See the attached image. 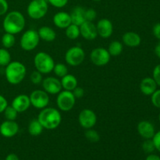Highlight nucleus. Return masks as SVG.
<instances>
[{"label": "nucleus", "mask_w": 160, "mask_h": 160, "mask_svg": "<svg viewBox=\"0 0 160 160\" xmlns=\"http://www.w3.org/2000/svg\"><path fill=\"white\" fill-rule=\"evenodd\" d=\"M26 24V20L20 11L12 10L7 12L2 22V28L5 32L17 34L23 31Z\"/></svg>", "instance_id": "obj_1"}, {"label": "nucleus", "mask_w": 160, "mask_h": 160, "mask_svg": "<svg viewBox=\"0 0 160 160\" xmlns=\"http://www.w3.org/2000/svg\"><path fill=\"white\" fill-rule=\"evenodd\" d=\"M37 119L44 129L47 130L56 129L62 122L60 112L55 108L48 106L41 110Z\"/></svg>", "instance_id": "obj_2"}, {"label": "nucleus", "mask_w": 160, "mask_h": 160, "mask_svg": "<svg viewBox=\"0 0 160 160\" xmlns=\"http://www.w3.org/2000/svg\"><path fill=\"white\" fill-rule=\"evenodd\" d=\"M26 74V67L19 61H11L5 69L6 81L12 85L20 84L25 78Z\"/></svg>", "instance_id": "obj_3"}, {"label": "nucleus", "mask_w": 160, "mask_h": 160, "mask_svg": "<svg viewBox=\"0 0 160 160\" xmlns=\"http://www.w3.org/2000/svg\"><path fill=\"white\" fill-rule=\"evenodd\" d=\"M55 64L53 58L45 52H39L34 58V65L36 70L42 74H48L52 72Z\"/></svg>", "instance_id": "obj_4"}, {"label": "nucleus", "mask_w": 160, "mask_h": 160, "mask_svg": "<svg viewBox=\"0 0 160 160\" xmlns=\"http://www.w3.org/2000/svg\"><path fill=\"white\" fill-rule=\"evenodd\" d=\"M48 3L46 0H32L27 7V12L30 18L40 20L47 14Z\"/></svg>", "instance_id": "obj_5"}, {"label": "nucleus", "mask_w": 160, "mask_h": 160, "mask_svg": "<svg viewBox=\"0 0 160 160\" xmlns=\"http://www.w3.org/2000/svg\"><path fill=\"white\" fill-rule=\"evenodd\" d=\"M38 31L34 29H30L24 31L22 34L20 40V45L24 51H33L37 48L40 42Z\"/></svg>", "instance_id": "obj_6"}, {"label": "nucleus", "mask_w": 160, "mask_h": 160, "mask_svg": "<svg viewBox=\"0 0 160 160\" xmlns=\"http://www.w3.org/2000/svg\"><path fill=\"white\" fill-rule=\"evenodd\" d=\"M76 98L73 95V92L70 91H61L57 95L56 98V105L60 111L69 112L75 106Z\"/></svg>", "instance_id": "obj_7"}, {"label": "nucleus", "mask_w": 160, "mask_h": 160, "mask_svg": "<svg viewBox=\"0 0 160 160\" xmlns=\"http://www.w3.org/2000/svg\"><path fill=\"white\" fill-rule=\"evenodd\" d=\"M64 59L67 65L71 67H78L84 61L85 52L84 49L80 46L70 47L66 52Z\"/></svg>", "instance_id": "obj_8"}, {"label": "nucleus", "mask_w": 160, "mask_h": 160, "mask_svg": "<svg viewBox=\"0 0 160 160\" xmlns=\"http://www.w3.org/2000/svg\"><path fill=\"white\" fill-rule=\"evenodd\" d=\"M31 105L38 109H42L49 104V95L43 89H36L31 93L29 96Z\"/></svg>", "instance_id": "obj_9"}, {"label": "nucleus", "mask_w": 160, "mask_h": 160, "mask_svg": "<svg viewBox=\"0 0 160 160\" xmlns=\"http://www.w3.org/2000/svg\"><path fill=\"white\" fill-rule=\"evenodd\" d=\"M111 59V56L106 48L103 47L95 48L91 52L90 60L97 67H104L107 65Z\"/></svg>", "instance_id": "obj_10"}, {"label": "nucleus", "mask_w": 160, "mask_h": 160, "mask_svg": "<svg viewBox=\"0 0 160 160\" xmlns=\"http://www.w3.org/2000/svg\"><path fill=\"white\" fill-rule=\"evenodd\" d=\"M78 122L84 129L93 128L97 123L96 113L91 109H82L78 115Z\"/></svg>", "instance_id": "obj_11"}, {"label": "nucleus", "mask_w": 160, "mask_h": 160, "mask_svg": "<svg viewBox=\"0 0 160 160\" xmlns=\"http://www.w3.org/2000/svg\"><path fill=\"white\" fill-rule=\"evenodd\" d=\"M42 84L43 90L48 95H58L62 89L60 80L55 77H48L45 78Z\"/></svg>", "instance_id": "obj_12"}, {"label": "nucleus", "mask_w": 160, "mask_h": 160, "mask_svg": "<svg viewBox=\"0 0 160 160\" xmlns=\"http://www.w3.org/2000/svg\"><path fill=\"white\" fill-rule=\"evenodd\" d=\"M19 132V125L15 120H6L0 124V134L6 138L14 137Z\"/></svg>", "instance_id": "obj_13"}, {"label": "nucleus", "mask_w": 160, "mask_h": 160, "mask_svg": "<svg viewBox=\"0 0 160 160\" xmlns=\"http://www.w3.org/2000/svg\"><path fill=\"white\" fill-rule=\"evenodd\" d=\"M95 25H96L98 36L101 37L102 38H109L113 33V25L109 19H101Z\"/></svg>", "instance_id": "obj_14"}, {"label": "nucleus", "mask_w": 160, "mask_h": 160, "mask_svg": "<svg viewBox=\"0 0 160 160\" xmlns=\"http://www.w3.org/2000/svg\"><path fill=\"white\" fill-rule=\"evenodd\" d=\"M80 33L83 38L88 41L95 40L98 37L96 25L91 21H85L80 26Z\"/></svg>", "instance_id": "obj_15"}, {"label": "nucleus", "mask_w": 160, "mask_h": 160, "mask_svg": "<svg viewBox=\"0 0 160 160\" xmlns=\"http://www.w3.org/2000/svg\"><path fill=\"white\" fill-rule=\"evenodd\" d=\"M11 106L17 111L18 113L26 112L31 106L29 96L24 94L18 95L12 99Z\"/></svg>", "instance_id": "obj_16"}, {"label": "nucleus", "mask_w": 160, "mask_h": 160, "mask_svg": "<svg viewBox=\"0 0 160 160\" xmlns=\"http://www.w3.org/2000/svg\"><path fill=\"white\" fill-rule=\"evenodd\" d=\"M137 130L139 135L144 139H152L156 133L154 125L148 120H142L139 122L137 126Z\"/></svg>", "instance_id": "obj_17"}, {"label": "nucleus", "mask_w": 160, "mask_h": 160, "mask_svg": "<svg viewBox=\"0 0 160 160\" xmlns=\"http://www.w3.org/2000/svg\"><path fill=\"white\" fill-rule=\"evenodd\" d=\"M52 21L55 26L57 27L58 28H60V29H66L69 25L72 23L70 13L63 12V11L56 12L53 16Z\"/></svg>", "instance_id": "obj_18"}, {"label": "nucleus", "mask_w": 160, "mask_h": 160, "mask_svg": "<svg viewBox=\"0 0 160 160\" xmlns=\"http://www.w3.org/2000/svg\"><path fill=\"white\" fill-rule=\"evenodd\" d=\"M157 84L156 83L155 80L152 78L147 77L143 78L140 83V90L143 95L147 96H151L156 90L157 89Z\"/></svg>", "instance_id": "obj_19"}, {"label": "nucleus", "mask_w": 160, "mask_h": 160, "mask_svg": "<svg viewBox=\"0 0 160 160\" xmlns=\"http://www.w3.org/2000/svg\"><path fill=\"white\" fill-rule=\"evenodd\" d=\"M122 41L125 45L131 48H135L140 45L142 42V38L138 33L134 31H128L124 33L122 37Z\"/></svg>", "instance_id": "obj_20"}, {"label": "nucleus", "mask_w": 160, "mask_h": 160, "mask_svg": "<svg viewBox=\"0 0 160 160\" xmlns=\"http://www.w3.org/2000/svg\"><path fill=\"white\" fill-rule=\"evenodd\" d=\"M71 17V22L73 24L81 26L86 21L85 9L82 6H75L70 13Z\"/></svg>", "instance_id": "obj_21"}, {"label": "nucleus", "mask_w": 160, "mask_h": 160, "mask_svg": "<svg viewBox=\"0 0 160 160\" xmlns=\"http://www.w3.org/2000/svg\"><path fill=\"white\" fill-rule=\"evenodd\" d=\"M39 38L41 40H43L46 42H51L56 39V33L53 28L48 26L41 27L38 31Z\"/></svg>", "instance_id": "obj_22"}, {"label": "nucleus", "mask_w": 160, "mask_h": 160, "mask_svg": "<svg viewBox=\"0 0 160 160\" xmlns=\"http://www.w3.org/2000/svg\"><path fill=\"white\" fill-rule=\"evenodd\" d=\"M60 81L63 90L72 92L75 88L78 86V81L76 77L70 73H67L63 78H61Z\"/></svg>", "instance_id": "obj_23"}, {"label": "nucleus", "mask_w": 160, "mask_h": 160, "mask_svg": "<svg viewBox=\"0 0 160 160\" xmlns=\"http://www.w3.org/2000/svg\"><path fill=\"white\" fill-rule=\"evenodd\" d=\"M28 133L33 137H37L39 136L43 131L44 128L42 125L41 124L40 122L38 120V119H34L31 120L28 125Z\"/></svg>", "instance_id": "obj_24"}, {"label": "nucleus", "mask_w": 160, "mask_h": 160, "mask_svg": "<svg viewBox=\"0 0 160 160\" xmlns=\"http://www.w3.org/2000/svg\"><path fill=\"white\" fill-rule=\"evenodd\" d=\"M108 52L111 56H118L122 53L123 50V43L119 41H112L108 47Z\"/></svg>", "instance_id": "obj_25"}, {"label": "nucleus", "mask_w": 160, "mask_h": 160, "mask_svg": "<svg viewBox=\"0 0 160 160\" xmlns=\"http://www.w3.org/2000/svg\"><path fill=\"white\" fill-rule=\"evenodd\" d=\"M65 34L66 36L69 39H70V40H75V39L78 38L81 36L80 27L76 24H73V23H71V24L69 25L65 29Z\"/></svg>", "instance_id": "obj_26"}, {"label": "nucleus", "mask_w": 160, "mask_h": 160, "mask_svg": "<svg viewBox=\"0 0 160 160\" xmlns=\"http://www.w3.org/2000/svg\"><path fill=\"white\" fill-rule=\"evenodd\" d=\"M2 45L3 48H11L13 47V45L16 43V38L14 34H9V33H5L2 35L1 39Z\"/></svg>", "instance_id": "obj_27"}, {"label": "nucleus", "mask_w": 160, "mask_h": 160, "mask_svg": "<svg viewBox=\"0 0 160 160\" xmlns=\"http://www.w3.org/2000/svg\"><path fill=\"white\" fill-rule=\"evenodd\" d=\"M12 61L10 52L5 48H0V67H6Z\"/></svg>", "instance_id": "obj_28"}, {"label": "nucleus", "mask_w": 160, "mask_h": 160, "mask_svg": "<svg viewBox=\"0 0 160 160\" xmlns=\"http://www.w3.org/2000/svg\"><path fill=\"white\" fill-rule=\"evenodd\" d=\"M52 71L54 72L56 76L62 78L68 73V68H67V66L66 64L59 62V63L55 64Z\"/></svg>", "instance_id": "obj_29"}, {"label": "nucleus", "mask_w": 160, "mask_h": 160, "mask_svg": "<svg viewBox=\"0 0 160 160\" xmlns=\"http://www.w3.org/2000/svg\"><path fill=\"white\" fill-rule=\"evenodd\" d=\"M84 136H85L86 139L92 143H96V142H99L100 140L99 134H98V131L94 130L93 128L86 130Z\"/></svg>", "instance_id": "obj_30"}, {"label": "nucleus", "mask_w": 160, "mask_h": 160, "mask_svg": "<svg viewBox=\"0 0 160 160\" xmlns=\"http://www.w3.org/2000/svg\"><path fill=\"white\" fill-rule=\"evenodd\" d=\"M2 113L4 114L6 120H16L17 115H18L17 111L12 106H9V105H8V106L6 108V109H5Z\"/></svg>", "instance_id": "obj_31"}, {"label": "nucleus", "mask_w": 160, "mask_h": 160, "mask_svg": "<svg viewBox=\"0 0 160 160\" xmlns=\"http://www.w3.org/2000/svg\"><path fill=\"white\" fill-rule=\"evenodd\" d=\"M142 149L145 153H148V154L152 153L156 150L152 139H145V142L142 144Z\"/></svg>", "instance_id": "obj_32"}, {"label": "nucleus", "mask_w": 160, "mask_h": 160, "mask_svg": "<svg viewBox=\"0 0 160 160\" xmlns=\"http://www.w3.org/2000/svg\"><path fill=\"white\" fill-rule=\"evenodd\" d=\"M30 79H31V81L32 82V84H42V81H43L42 73H41L40 72L38 71V70H34V71H33L32 73H31Z\"/></svg>", "instance_id": "obj_33"}, {"label": "nucleus", "mask_w": 160, "mask_h": 160, "mask_svg": "<svg viewBox=\"0 0 160 160\" xmlns=\"http://www.w3.org/2000/svg\"><path fill=\"white\" fill-rule=\"evenodd\" d=\"M151 102L155 107L160 109V89H156L151 95Z\"/></svg>", "instance_id": "obj_34"}, {"label": "nucleus", "mask_w": 160, "mask_h": 160, "mask_svg": "<svg viewBox=\"0 0 160 160\" xmlns=\"http://www.w3.org/2000/svg\"><path fill=\"white\" fill-rule=\"evenodd\" d=\"M97 17V12L95 9L92 8L85 9V18L86 21L93 22Z\"/></svg>", "instance_id": "obj_35"}, {"label": "nucleus", "mask_w": 160, "mask_h": 160, "mask_svg": "<svg viewBox=\"0 0 160 160\" xmlns=\"http://www.w3.org/2000/svg\"><path fill=\"white\" fill-rule=\"evenodd\" d=\"M48 4L56 8H63L68 3L69 0H46Z\"/></svg>", "instance_id": "obj_36"}, {"label": "nucleus", "mask_w": 160, "mask_h": 160, "mask_svg": "<svg viewBox=\"0 0 160 160\" xmlns=\"http://www.w3.org/2000/svg\"><path fill=\"white\" fill-rule=\"evenodd\" d=\"M152 78L155 80L157 85L160 87V64L156 66L153 70Z\"/></svg>", "instance_id": "obj_37"}, {"label": "nucleus", "mask_w": 160, "mask_h": 160, "mask_svg": "<svg viewBox=\"0 0 160 160\" xmlns=\"http://www.w3.org/2000/svg\"><path fill=\"white\" fill-rule=\"evenodd\" d=\"M9 4L6 0H0V17L7 13Z\"/></svg>", "instance_id": "obj_38"}, {"label": "nucleus", "mask_w": 160, "mask_h": 160, "mask_svg": "<svg viewBox=\"0 0 160 160\" xmlns=\"http://www.w3.org/2000/svg\"><path fill=\"white\" fill-rule=\"evenodd\" d=\"M72 92H73V95H74V97L76 98V99L83 98L84 95V90L81 87H78V86L75 88L72 91Z\"/></svg>", "instance_id": "obj_39"}, {"label": "nucleus", "mask_w": 160, "mask_h": 160, "mask_svg": "<svg viewBox=\"0 0 160 160\" xmlns=\"http://www.w3.org/2000/svg\"><path fill=\"white\" fill-rule=\"evenodd\" d=\"M152 139L153 143L155 145L156 150H157V151H159L160 152V131L155 133L154 136H153V138Z\"/></svg>", "instance_id": "obj_40"}, {"label": "nucleus", "mask_w": 160, "mask_h": 160, "mask_svg": "<svg viewBox=\"0 0 160 160\" xmlns=\"http://www.w3.org/2000/svg\"><path fill=\"white\" fill-rule=\"evenodd\" d=\"M8 106V102L3 95H0V113H2Z\"/></svg>", "instance_id": "obj_41"}, {"label": "nucleus", "mask_w": 160, "mask_h": 160, "mask_svg": "<svg viewBox=\"0 0 160 160\" xmlns=\"http://www.w3.org/2000/svg\"><path fill=\"white\" fill-rule=\"evenodd\" d=\"M153 34L157 39L160 40V23H157L154 25L152 29Z\"/></svg>", "instance_id": "obj_42"}, {"label": "nucleus", "mask_w": 160, "mask_h": 160, "mask_svg": "<svg viewBox=\"0 0 160 160\" xmlns=\"http://www.w3.org/2000/svg\"><path fill=\"white\" fill-rule=\"evenodd\" d=\"M5 160H20V159H19L17 155L14 154V153H10V154H9L6 156Z\"/></svg>", "instance_id": "obj_43"}, {"label": "nucleus", "mask_w": 160, "mask_h": 160, "mask_svg": "<svg viewBox=\"0 0 160 160\" xmlns=\"http://www.w3.org/2000/svg\"><path fill=\"white\" fill-rule=\"evenodd\" d=\"M145 160H160V157L157 155L151 153V154H148V156H147Z\"/></svg>", "instance_id": "obj_44"}, {"label": "nucleus", "mask_w": 160, "mask_h": 160, "mask_svg": "<svg viewBox=\"0 0 160 160\" xmlns=\"http://www.w3.org/2000/svg\"><path fill=\"white\" fill-rule=\"evenodd\" d=\"M155 53H156V56L160 59V42L156 45V48H155Z\"/></svg>", "instance_id": "obj_45"}, {"label": "nucleus", "mask_w": 160, "mask_h": 160, "mask_svg": "<svg viewBox=\"0 0 160 160\" xmlns=\"http://www.w3.org/2000/svg\"><path fill=\"white\" fill-rule=\"evenodd\" d=\"M93 2H101L102 1V0H92Z\"/></svg>", "instance_id": "obj_46"}, {"label": "nucleus", "mask_w": 160, "mask_h": 160, "mask_svg": "<svg viewBox=\"0 0 160 160\" xmlns=\"http://www.w3.org/2000/svg\"><path fill=\"white\" fill-rule=\"evenodd\" d=\"M159 122H160V113L159 114Z\"/></svg>", "instance_id": "obj_47"}, {"label": "nucleus", "mask_w": 160, "mask_h": 160, "mask_svg": "<svg viewBox=\"0 0 160 160\" xmlns=\"http://www.w3.org/2000/svg\"><path fill=\"white\" fill-rule=\"evenodd\" d=\"M0 160H1V159H0Z\"/></svg>", "instance_id": "obj_48"}]
</instances>
